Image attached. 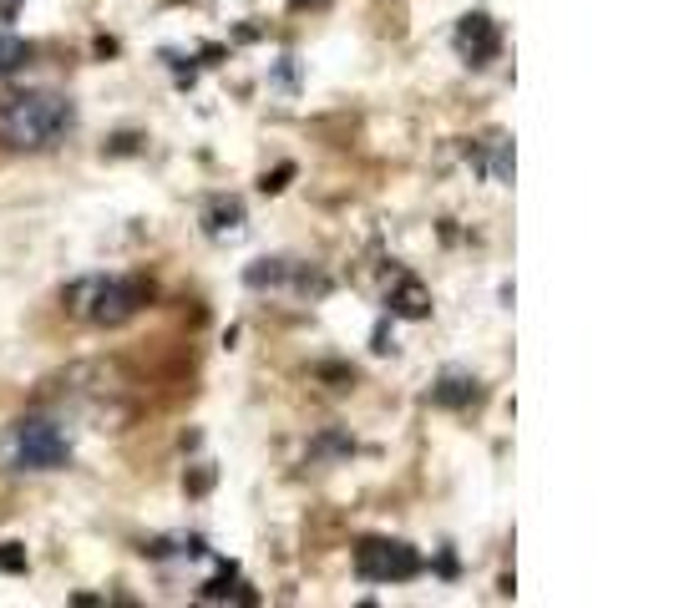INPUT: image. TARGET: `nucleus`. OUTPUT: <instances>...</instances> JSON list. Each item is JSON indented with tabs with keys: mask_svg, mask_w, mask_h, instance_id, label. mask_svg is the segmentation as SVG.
I'll list each match as a JSON object with an SVG mask.
<instances>
[{
	"mask_svg": "<svg viewBox=\"0 0 674 608\" xmlns=\"http://www.w3.org/2000/svg\"><path fill=\"white\" fill-rule=\"evenodd\" d=\"M77 132V102L66 92H16L0 102V147L6 152H56Z\"/></svg>",
	"mask_w": 674,
	"mask_h": 608,
	"instance_id": "f257e3e1",
	"label": "nucleus"
},
{
	"mask_svg": "<svg viewBox=\"0 0 674 608\" xmlns=\"http://www.w3.org/2000/svg\"><path fill=\"white\" fill-rule=\"evenodd\" d=\"M153 304V279L142 274H87L61 289V310L92 330H117Z\"/></svg>",
	"mask_w": 674,
	"mask_h": 608,
	"instance_id": "f03ea898",
	"label": "nucleus"
},
{
	"mask_svg": "<svg viewBox=\"0 0 674 608\" xmlns=\"http://www.w3.org/2000/svg\"><path fill=\"white\" fill-rule=\"evenodd\" d=\"M0 462L11 472H61L71 462V441L51 416H16L0 436Z\"/></svg>",
	"mask_w": 674,
	"mask_h": 608,
	"instance_id": "7ed1b4c3",
	"label": "nucleus"
},
{
	"mask_svg": "<svg viewBox=\"0 0 674 608\" xmlns=\"http://www.w3.org/2000/svg\"><path fill=\"white\" fill-rule=\"evenodd\" d=\"M426 573L421 548L401 538H360L355 543V578L360 583H411Z\"/></svg>",
	"mask_w": 674,
	"mask_h": 608,
	"instance_id": "20e7f679",
	"label": "nucleus"
},
{
	"mask_svg": "<svg viewBox=\"0 0 674 608\" xmlns=\"http://www.w3.org/2000/svg\"><path fill=\"white\" fill-rule=\"evenodd\" d=\"M452 46H457V56H462L467 66H492V61L502 56V31H497V21H492L487 11H472V16L457 21Z\"/></svg>",
	"mask_w": 674,
	"mask_h": 608,
	"instance_id": "39448f33",
	"label": "nucleus"
},
{
	"mask_svg": "<svg viewBox=\"0 0 674 608\" xmlns=\"http://www.w3.org/2000/svg\"><path fill=\"white\" fill-rule=\"evenodd\" d=\"M386 310H391L396 320H426V315H431V289H426L416 274L396 269V279H391V289H386Z\"/></svg>",
	"mask_w": 674,
	"mask_h": 608,
	"instance_id": "423d86ee",
	"label": "nucleus"
},
{
	"mask_svg": "<svg viewBox=\"0 0 674 608\" xmlns=\"http://www.w3.org/2000/svg\"><path fill=\"white\" fill-rule=\"evenodd\" d=\"M472 168H477L487 183H512V137H507V132H487V137L472 147Z\"/></svg>",
	"mask_w": 674,
	"mask_h": 608,
	"instance_id": "0eeeda50",
	"label": "nucleus"
},
{
	"mask_svg": "<svg viewBox=\"0 0 674 608\" xmlns=\"http://www.w3.org/2000/svg\"><path fill=\"white\" fill-rule=\"evenodd\" d=\"M477 401H482V380L472 370H446L431 386V406H441V411H467Z\"/></svg>",
	"mask_w": 674,
	"mask_h": 608,
	"instance_id": "6e6552de",
	"label": "nucleus"
},
{
	"mask_svg": "<svg viewBox=\"0 0 674 608\" xmlns=\"http://www.w3.org/2000/svg\"><path fill=\"white\" fill-rule=\"evenodd\" d=\"M203 223H208V234H213V239L239 234V228H244V203H239V198H218V203L203 213Z\"/></svg>",
	"mask_w": 674,
	"mask_h": 608,
	"instance_id": "1a4fd4ad",
	"label": "nucleus"
},
{
	"mask_svg": "<svg viewBox=\"0 0 674 608\" xmlns=\"http://www.w3.org/2000/svg\"><path fill=\"white\" fill-rule=\"evenodd\" d=\"M31 41H21V36H11V31H0V76H11V71H21V66H31Z\"/></svg>",
	"mask_w": 674,
	"mask_h": 608,
	"instance_id": "9d476101",
	"label": "nucleus"
},
{
	"mask_svg": "<svg viewBox=\"0 0 674 608\" xmlns=\"http://www.w3.org/2000/svg\"><path fill=\"white\" fill-rule=\"evenodd\" d=\"M203 603H223V598H244V603H254V593H239V578H234V568H223L213 583H203V593H198Z\"/></svg>",
	"mask_w": 674,
	"mask_h": 608,
	"instance_id": "9b49d317",
	"label": "nucleus"
},
{
	"mask_svg": "<svg viewBox=\"0 0 674 608\" xmlns=\"http://www.w3.org/2000/svg\"><path fill=\"white\" fill-rule=\"evenodd\" d=\"M0 573H26V548L21 543H0Z\"/></svg>",
	"mask_w": 674,
	"mask_h": 608,
	"instance_id": "f8f14e48",
	"label": "nucleus"
},
{
	"mask_svg": "<svg viewBox=\"0 0 674 608\" xmlns=\"http://www.w3.org/2000/svg\"><path fill=\"white\" fill-rule=\"evenodd\" d=\"M289 173H294V168H289V163H284V168H279V173H274V178H264V193H279V188H284V178H289Z\"/></svg>",
	"mask_w": 674,
	"mask_h": 608,
	"instance_id": "ddd939ff",
	"label": "nucleus"
},
{
	"mask_svg": "<svg viewBox=\"0 0 674 608\" xmlns=\"http://www.w3.org/2000/svg\"><path fill=\"white\" fill-rule=\"evenodd\" d=\"M376 350L386 355V350H396V340H391V330L386 325H376Z\"/></svg>",
	"mask_w": 674,
	"mask_h": 608,
	"instance_id": "4468645a",
	"label": "nucleus"
},
{
	"mask_svg": "<svg viewBox=\"0 0 674 608\" xmlns=\"http://www.w3.org/2000/svg\"><path fill=\"white\" fill-rule=\"evenodd\" d=\"M107 152H137V137H132V132H127V137H117V142H112V147H107Z\"/></svg>",
	"mask_w": 674,
	"mask_h": 608,
	"instance_id": "2eb2a0df",
	"label": "nucleus"
},
{
	"mask_svg": "<svg viewBox=\"0 0 674 608\" xmlns=\"http://www.w3.org/2000/svg\"><path fill=\"white\" fill-rule=\"evenodd\" d=\"M16 6H21V0H0V21H11V16H16Z\"/></svg>",
	"mask_w": 674,
	"mask_h": 608,
	"instance_id": "dca6fc26",
	"label": "nucleus"
},
{
	"mask_svg": "<svg viewBox=\"0 0 674 608\" xmlns=\"http://www.w3.org/2000/svg\"><path fill=\"white\" fill-rule=\"evenodd\" d=\"M294 6H325V0H294Z\"/></svg>",
	"mask_w": 674,
	"mask_h": 608,
	"instance_id": "f3484780",
	"label": "nucleus"
}]
</instances>
